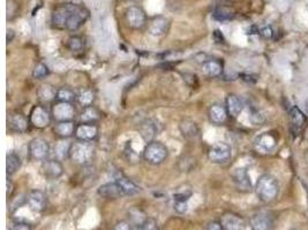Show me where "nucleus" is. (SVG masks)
Listing matches in <instances>:
<instances>
[{
	"label": "nucleus",
	"instance_id": "21",
	"mask_svg": "<svg viewBox=\"0 0 308 230\" xmlns=\"http://www.w3.org/2000/svg\"><path fill=\"white\" fill-rule=\"evenodd\" d=\"M179 130L181 135L187 139H196L200 137V128L193 120H182L179 123Z\"/></svg>",
	"mask_w": 308,
	"mask_h": 230
},
{
	"label": "nucleus",
	"instance_id": "5",
	"mask_svg": "<svg viewBox=\"0 0 308 230\" xmlns=\"http://www.w3.org/2000/svg\"><path fill=\"white\" fill-rule=\"evenodd\" d=\"M232 157V148L226 143H216L208 150V159L213 164H226Z\"/></svg>",
	"mask_w": 308,
	"mask_h": 230
},
{
	"label": "nucleus",
	"instance_id": "29",
	"mask_svg": "<svg viewBox=\"0 0 308 230\" xmlns=\"http://www.w3.org/2000/svg\"><path fill=\"white\" fill-rule=\"evenodd\" d=\"M76 100L82 107L92 106V103L95 100V94L90 89H83L76 95Z\"/></svg>",
	"mask_w": 308,
	"mask_h": 230
},
{
	"label": "nucleus",
	"instance_id": "16",
	"mask_svg": "<svg viewBox=\"0 0 308 230\" xmlns=\"http://www.w3.org/2000/svg\"><path fill=\"white\" fill-rule=\"evenodd\" d=\"M42 172L48 180L59 179L64 174V167L59 160H45L42 165Z\"/></svg>",
	"mask_w": 308,
	"mask_h": 230
},
{
	"label": "nucleus",
	"instance_id": "14",
	"mask_svg": "<svg viewBox=\"0 0 308 230\" xmlns=\"http://www.w3.org/2000/svg\"><path fill=\"white\" fill-rule=\"evenodd\" d=\"M231 176H232V180L238 190L242 192H248L252 190V183H250V179L246 168L234 169Z\"/></svg>",
	"mask_w": 308,
	"mask_h": 230
},
{
	"label": "nucleus",
	"instance_id": "11",
	"mask_svg": "<svg viewBox=\"0 0 308 230\" xmlns=\"http://www.w3.org/2000/svg\"><path fill=\"white\" fill-rule=\"evenodd\" d=\"M30 123L37 129L47 127L51 122V116L43 106H35L30 112Z\"/></svg>",
	"mask_w": 308,
	"mask_h": 230
},
{
	"label": "nucleus",
	"instance_id": "8",
	"mask_svg": "<svg viewBox=\"0 0 308 230\" xmlns=\"http://www.w3.org/2000/svg\"><path fill=\"white\" fill-rule=\"evenodd\" d=\"M250 228L252 230H274L275 221L270 213L260 211L250 217Z\"/></svg>",
	"mask_w": 308,
	"mask_h": 230
},
{
	"label": "nucleus",
	"instance_id": "31",
	"mask_svg": "<svg viewBox=\"0 0 308 230\" xmlns=\"http://www.w3.org/2000/svg\"><path fill=\"white\" fill-rule=\"evenodd\" d=\"M99 119V113L97 112L95 107L89 106L84 107L81 114V123H94L95 121Z\"/></svg>",
	"mask_w": 308,
	"mask_h": 230
},
{
	"label": "nucleus",
	"instance_id": "25",
	"mask_svg": "<svg viewBox=\"0 0 308 230\" xmlns=\"http://www.w3.org/2000/svg\"><path fill=\"white\" fill-rule=\"evenodd\" d=\"M170 23L169 20L165 18H157L153 20L151 22L150 27H149V32L150 35L156 36V37H160V36L165 35L169 30Z\"/></svg>",
	"mask_w": 308,
	"mask_h": 230
},
{
	"label": "nucleus",
	"instance_id": "49",
	"mask_svg": "<svg viewBox=\"0 0 308 230\" xmlns=\"http://www.w3.org/2000/svg\"><path fill=\"white\" fill-rule=\"evenodd\" d=\"M293 230H298V229H293Z\"/></svg>",
	"mask_w": 308,
	"mask_h": 230
},
{
	"label": "nucleus",
	"instance_id": "3",
	"mask_svg": "<svg viewBox=\"0 0 308 230\" xmlns=\"http://www.w3.org/2000/svg\"><path fill=\"white\" fill-rule=\"evenodd\" d=\"M95 155V147L92 146L91 142H78L73 143L70 148V158L76 165H87L90 163L92 157Z\"/></svg>",
	"mask_w": 308,
	"mask_h": 230
},
{
	"label": "nucleus",
	"instance_id": "28",
	"mask_svg": "<svg viewBox=\"0 0 308 230\" xmlns=\"http://www.w3.org/2000/svg\"><path fill=\"white\" fill-rule=\"evenodd\" d=\"M21 167V159L14 152H8L6 157V173L7 176L15 174L16 171Z\"/></svg>",
	"mask_w": 308,
	"mask_h": 230
},
{
	"label": "nucleus",
	"instance_id": "40",
	"mask_svg": "<svg viewBox=\"0 0 308 230\" xmlns=\"http://www.w3.org/2000/svg\"><path fill=\"white\" fill-rule=\"evenodd\" d=\"M31 224L27 222H15L11 230H31Z\"/></svg>",
	"mask_w": 308,
	"mask_h": 230
},
{
	"label": "nucleus",
	"instance_id": "6",
	"mask_svg": "<svg viewBox=\"0 0 308 230\" xmlns=\"http://www.w3.org/2000/svg\"><path fill=\"white\" fill-rule=\"evenodd\" d=\"M29 155L36 161H45L50 153V145L42 137H36L31 139L28 146Z\"/></svg>",
	"mask_w": 308,
	"mask_h": 230
},
{
	"label": "nucleus",
	"instance_id": "46",
	"mask_svg": "<svg viewBox=\"0 0 308 230\" xmlns=\"http://www.w3.org/2000/svg\"><path fill=\"white\" fill-rule=\"evenodd\" d=\"M214 37H215V39L217 40L218 43H222L223 40H224V37H223V34H222V32H221L220 30H215V32H214Z\"/></svg>",
	"mask_w": 308,
	"mask_h": 230
},
{
	"label": "nucleus",
	"instance_id": "38",
	"mask_svg": "<svg viewBox=\"0 0 308 230\" xmlns=\"http://www.w3.org/2000/svg\"><path fill=\"white\" fill-rule=\"evenodd\" d=\"M174 209L178 213H185L187 212V201H184V200H174Z\"/></svg>",
	"mask_w": 308,
	"mask_h": 230
},
{
	"label": "nucleus",
	"instance_id": "19",
	"mask_svg": "<svg viewBox=\"0 0 308 230\" xmlns=\"http://www.w3.org/2000/svg\"><path fill=\"white\" fill-rule=\"evenodd\" d=\"M7 123L10 130L16 132V134H22L28 128V120L21 113L11 114L7 119Z\"/></svg>",
	"mask_w": 308,
	"mask_h": 230
},
{
	"label": "nucleus",
	"instance_id": "13",
	"mask_svg": "<svg viewBox=\"0 0 308 230\" xmlns=\"http://www.w3.org/2000/svg\"><path fill=\"white\" fill-rule=\"evenodd\" d=\"M126 20L128 26L133 29H141L145 24L147 18H145L144 12L140 7L132 6L126 11Z\"/></svg>",
	"mask_w": 308,
	"mask_h": 230
},
{
	"label": "nucleus",
	"instance_id": "4",
	"mask_svg": "<svg viewBox=\"0 0 308 230\" xmlns=\"http://www.w3.org/2000/svg\"><path fill=\"white\" fill-rule=\"evenodd\" d=\"M168 147H166L163 143L156 142V140H152V142L148 143L143 150L144 160L150 165H155V166L164 163L166 158H168Z\"/></svg>",
	"mask_w": 308,
	"mask_h": 230
},
{
	"label": "nucleus",
	"instance_id": "15",
	"mask_svg": "<svg viewBox=\"0 0 308 230\" xmlns=\"http://www.w3.org/2000/svg\"><path fill=\"white\" fill-rule=\"evenodd\" d=\"M277 136L274 132H263L255 139V147L259 151L270 152L277 145Z\"/></svg>",
	"mask_w": 308,
	"mask_h": 230
},
{
	"label": "nucleus",
	"instance_id": "48",
	"mask_svg": "<svg viewBox=\"0 0 308 230\" xmlns=\"http://www.w3.org/2000/svg\"><path fill=\"white\" fill-rule=\"evenodd\" d=\"M306 139L308 140V131H307V134H306Z\"/></svg>",
	"mask_w": 308,
	"mask_h": 230
},
{
	"label": "nucleus",
	"instance_id": "20",
	"mask_svg": "<svg viewBox=\"0 0 308 230\" xmlns=\"http://www.w3.org/2000/svg\"><path fill=\"white\" fill-rule=\"evenodd\" d=\"M208 115L210 122L220 126V124H223L228 120L229 113L225 106H223L221 104H214L209 108Z\"/></svg>",
	"mask_w": 308,
	"mask_h": 230
},
{
	"label": "nucleus",
	"instance_id": "41",
	"mask_svg": "<svg viewBox=\"0 0 308 230\" xmlns=\"http://www.w3.org/2000/svg\"><path fill=\"white\" fill-rule=\"evenodd\" d=\"M250 120H252V122L255 124H260L263 122V116L260 114L259 112H253L252 114H250Z\"/></svg>",
	"mask_w": 308,
	"mask_h": 230
},
{
	"label": "nucleus",
	"instance_id": "36",
	"mask_svg": "<svg viewBox=\"0 0 308 230\" xmlns=\"http://www.w3.org/2000/svg\"><path fill=\"white\" fill-rule=\"evenodd\" d=\"M50 74V69L46 64H44L43 62H38L36 64L34 70H32V78L36 80H40L46 78V76Z\"/></svg>",
	"mask_w": 308,
	"mask_h": 230
},
{
	"label": "nucleus",
	"instance_id": "24",
	"mask_svg": "<svg viewBox=\"0 0 308 230\" xmlns=\"http://www.w3.org/2000/svg\"><path fill=\"white\" fill-rule=\"evenodd\" d=\"M75 124L73 121H63V122H57L55 126V134L59 137V138H70L75 134Z\"/></svg>",
	"mask_w": 308,
	"mask_h": 230
},
{
	"label": "nucleus",
	"instance_id": "12",
	"mask_svg": "<svg viewBox=\"0 0 308 230\" xmlns=\"http://www.w3.org/2000/svg\"><path fill=\"white\" fill-rule=\"evenodd\" d=\"M97 135H98V128L94 123H80L76 126L75 134L78 140H82V142H92Z\"/></svg>",
	"mask_w": 308,
	"mask_h": 230
},
{
	"label": "nucleus",
	"instance_id": "7",
	"mask_svg": "<svg viewBox=\"0 0 308 230\" xmlns=\"http://www.w3.org/2000/svg\"><path fill=\"white\" fill-rule=\"evenodd\" d=\"M52 116L57 122L72 121L75 116V108L71 103L57 102L52 106Z\"/></svg>",
	"mask_w": 308,
	"mask_h": 230
},
{
	"label": "nucleus",
	"instance_id": "9",
	"mask_svg": "<svg viewBox=\"0 0 308 230\" xmlns=\"http://www.w3.org/2000/svg\"><path fill=\"white\" fill-rule=\"evenodd\" d=\"M26 201L29 208L35 213H40L46 208V195L42 190H31L27 195Z\"/></svg>",
	"mask_w": 308,
	"mask_h": 230
},
{
	"label": "nucleus",
	"instance_id": "45",
	"mask_svg": "<svg viewBox=\"0 0 308 230\" xmlns=\"http://www.w3.org/2000/svg\"><path fill=\"white\" fill-rule=\"evenodd\" d=\"M13 188H14L13 182H12V181L8 179L7 180V197H8V198H10V197L12 196V192H13Z\"/></svg>",
	"mask_w": 308,
	"mask_h": 230
},
{
	"label": "nucleus",
	"instance_id": "26",
	"mask_svg": "<svg viewBox=\"0 0 308 230\" xmlns=\"http://www.w3.org/2000/svg\"><path fill=\"white\" fill-rule=\"evenodd\" d=\"M117 183L120 185L121 190H123L125 196H134L141 191V188L136 183L133 182L132 180L127 177H118L116 180Z\"/></svg>",
	"mask_w": 308,
	"mask_h": 230
},
{
	"label": "nucleus",
	"instance_id": "32",
	"mask_svg": "<svg viewBox=\"0 0 308 230\" xmlns=\"http://www.w3.org/2000/svg\"><path fill=\"white\" fill-rule=\"evenodd\" d=\"M71 145L72 144H68L67 142H65V140L57 143V145L55 146V155L57 160L60 161L65 158H67V157H70Z\"/></svg>",
	"mask_w": 308,
	"mask_h": 230
},
{
	"label": "nucleus",
	"instance_id": "39",
	"mask_svg": "<svg viewBox=\"0 0 308 230\" xmlns=\"http://www.w3.org/2000/svg\"><path fill=\"white\" fill-rule=\"evenodd\" d=\"M113 230H132L131 222H128V221H119V222L116 223Z\"/></svg>",
	"mask_w": 308,
	"mask_h": 230
},
{
	"label": "nucleus",
	"instance_id": "23",
	"mask_svg": "<svg viewBox=\"0 0 308 230\" xmlns=\"http://www.w3.org/2000/svg\"><path fill=\"white\" fill-rule=\"evenodd\" d=\"M140 135L144 139V142L150 143L152 142V139L155 138V136L158 134V128L157 124L153 122L151 120H147L144 122L141 123V126L139 128Z\"/></svg>",
	"mask_w": 308,
	"mask_h": 230
},
{
	"label": "nucleus",
	"instance_id": "18",
	"mask_svg": "<svg viewBox=\"0 0 308 230\" xmlns=\"http://www.w3.org/2000/svg\"><path fill=\"white\" fill-rule=\"evenodd\" d=\"M201 71L207 78H220L223 74V63L218 59H207L201 64Z\"/></svg>",
	"mask_w": 308,
	"mask_h": 230
},
{
	"label": "nucleus",
	"instance_id": "27",
	"mask_svg": "<svg viewBox=\"0 0 308 230\" xmlns=\"http://www.w3.org/2000/svg\"><path fill=\"white\" fill-rule=\"evenodd\" d=\"M290 119L292 122V128L298 132L301 131L306 124V116L298 107H292L290 110Z\"/></svg>",
	"mask_w": 308,
	"mask_h": 230
},
{
	"label": "nucleus",
	"instance_id": "35",
	"mask_svg": "<svg viewBox=\"0 0 308 230\" xmlns=\"http://www.w3.org/2000/svg\"><path fill=\"white\" fill-rule=\"evenodd\" d=\"M67 47L70 48L72 52H80L83 50L84 47V42L80 36H73L67 42Z\"/></svg>",
	"mask_w": 308,
	"mask_h": 230
},
{
	"label": "nucleus",
	"instance_id": "44",
	"mask_svg": "<svg viewBox=\"0 0 308 230\" xmlns=\"http://www.w3.org/2000/svg\"><path fill=\"white\" fill-rule=\"evenodd\" d=\"M240 78L242 81H245L247 83H254L256 79H254L253 75H248V74H241Z\"/></svg>",
	"mask_w": 308,
	"mask_h": 230
},
{
	"label": "nucleus",
	"instance_id": "47",
	"mask_svg": "<svg viewBox=\"0 0 308 230\" xmlns=\"http://www.w3.org/2000/svg\"><path fill=\"white\" fill-rule=\"evenodd\" d=\"M14 38V31L12 29L7 30V43H11Z\"/></svg>",
	"mask_w": 308,
	"mask_h": 230
},
{
	"label": "nucleus",
	"instance_id": "42",
	"mask_svg": "<svg viewBox=\"0 0 308 230\" xmlns=\"http://www.w3.org/2000/svg\"><path fill=\"white\" fill-rule=\"evenodd\" d=\"M207 230H223L222 223L220 221H212L207 225Z\"/></svg>",
	"mask_w": 308,
	"mask_h": 230
},
{
	"label": "nucleus",
	"instance_id": "43",
	"mask_svg": "<svg viewBox=\"0 0 308 230\" xmlns=\"http://www.w3.org/2000/svg\"><path fill=\"white\" fill-rule=\"evenodd\" d=\"M260 34L263 36V37L265 38H267V39H269V38H271L273 37V35H274V32H273V29H271L270 27H266V28H263V29L261 30V32Z\"/></svg>",
	"mask_w": 308,
	"mask_h": 230
},
{
	"label": "nucleus",
	"instance_id": "1",
	"mask_svg": "<svg viewBox=\"0 0 308 230\" xmlns=\"http://www.w3.org/2000/svg\"><path fill=\"white\" fill-rule=\"evenodd\" d=\"M89 18V11L78 4H65L56 8L52 13V24L57 29L76 31Z\"/></svg>",
	"mask_w": 308,
	"mask_h": 230
},
{
	"label": "nucleus",
	"instance_id": "34",
	"mask_svg": "<svg viewBox=\"0 0 308 230\" xmlns=\"http://www.w3.org/2000/svg\"><path fill=\"white\" fill-rule=\"evenodd\" d=\"M75 98H76V95L71 90V89L60 88V89H58V90H57L56 99L58 100V102L72 103Z\"/></svg>",
	"mask_w": 308,
	"mask_h": 230
},
{
	"label": "nucleus",
	"instance_id": "33",
	"mask_svg": "<svg viewBox=\"0 0 308 230\" xmlns=\"http://www.w3.org/2000/svg\"><path fill=\"white\" fill-rule=\"evenodd\" d=\"M214 19L217 20V21L224 22V21H230V20L233 19V12L230 10V8L226 7H217L214 12Z\"/></svg>",
	"mask_w": 308,
	"mask_h": 230
},
{
	"label": "nucleus",
	"instance_id": "37",
	"mask_svg": "<svg viewBox=\"0 0 308 230\" xmlns=\"http://www.w3.org/2000/svg\"><path fill=\"white\" fill-rule=\"evenodd\" d=\"M137 230H158V223L155 219H151V217H147L142 223H141Z\"/></svg>",
	"mask_w": 308,
	"mask_h": 230
},
{
	"label": "nucleus",
	"instance_id": "22",
	"mask_svg": "<svg viewBox=\"0 0 308 230\" xmlns=\"http://www.w3.org/2000/svg\"><path fill=\"white\" fill-rule=\"evenodd\" d=\"M225 107L228 110L230 116L237 118L238 115H240L242 110H244V104H242L241 99L237 95L230 94L225 99Z\"/></svg>",
	"mask_w": 308,
	"mask_h": 230
},
{
	"label": "nucleus",
	"instance_id": "2",
	"mask_svg": "<svg viewBox=\"0 0 308 230\" xmlns=\"http://www.w3.org/2000/svg\"><path fill=\"white\" fill-rule=\"evenodd\" d=\"M255 192L262 203H273L274 200H276L279 193L278 181L273 175L263 174L256 181Z\"/></svg>",
	"mask_w": 308,
	"mask_h": 230
},
{
	"label": "nucleus",
	"instance_id": "30",
	"mask_svg": "<svg viewBox=\"0 0 308 230\" xmlns=\"http://www.w3.org/2000/svg\"><path fill=\"white\" fill-rule=\"evenodd\" d=\"M37 94H38V98L40 102L48 103V102H52V100L56 99L57 90H55V89L51 86H47V84H45V86H42L39 88Z\"/></svg>",
	"mask_w": 308,
	"mask_h": 230
},
{
	"label": "nucleus",
	"instance_id": "17",
	"mask_svg": "<svg viewBox=\"0 0 308 230\" xmlns=\"http://www.w3.org/2000/svg\"><path fill=\"white\" fill-rule=\"evenodd\" d=\"M97 193H98V196L107 199H117L121 198V197H125L124 192L121 190L120 185L117 183V181L100 185L98 190H97Z\"/></svg>",
	"mask_w": 308,
	"mask_h": 230
},
{
	"label": "nucleus",
	"instance_id": "10",
	"mask_svg": "<svg viewBox=\"0 0 308 230\" xmlns=\"http://www.w3.org/2000/svg\"><path fill=\"white\" fill-rule=\"evenodd\" d=\"M223 230H245L246 222L244 217L232 212H226L221 216Z\"/></svg>",
	"mask_w": 308,
	"mask_h": 230
}]
</instances>
